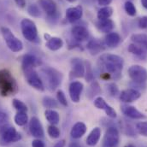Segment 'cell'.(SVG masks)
Instances as JSON below:
<instances>
[{
	"mask_svg": "<svg viewBox=\"0 0 147 147\" xmlns=\"http://www.w3.org/2000/svg\"><path fill=\"white\" fill-rule=\"evenodd\" d=\"M123 58L114 54H104L99 57L98 66L101 70V77L105 80L121 77L123 69Z\"/></svg>",
	"mask_w": 147,
	"mask_h": 147,
	"instance_id": "obj_1",
	"label": "cell"
},
{
	"mask_svg": "<svg viewBox=\"0 0 147 147\" xmlns=\"http://www.w3.org/2000/svg\"><path fill=\"white\" fill-rule=\"evenodd\" d=\"M19 86L12 74L8 69H0V95L9 97L18 92Z\"/></svg>",
	"mask_w": 147,
	"mask_h": 147,
	"instance_id": "obj_2",
	"label": "cell"
},
{
	"mask_svg": "<svg viewBox=\"0 0 147 147\" xmlns=\"http://www.w3.org/2000/svg\"><path fill=\"white\" fill-rule=\"evenodd\" d=\"M41 74L47 82L48 89L51 91L56 90L62 83L63 74L55 69L47 67L41 69Z\"/></svg>",
	"mask_w": 147,
	"mask_h": 147,
	"instance_id": "obj_3",
	"label": "cell"
},
{
	"mask_svg": "<svg viewBox=\"0 0 147 147\" xmlns=\"http://www.w3.org/2000/svg\"><path fill=\"white\" fill-rule=\"evenodd\" d=\"M22 139L21 134H19L14 127L9 125H3L0 127V145L7 146L11 143L19 141Z\"/></svg>",
	"mask_w": 147,
	"mask_h": 147,
	"instance_id": "obj_4",
	"label": "cell"
},
{
	"mask_svg": "<svg viewBox=\"0 0 147 147\" xmlns=\"http://www.w3.org/2000/svg\"><path fill=\"white\" fill-rule=\"evenodd\" d=\"M1 33L8 48L10 51H12L13 52H20L23 49L22 42L14 35L9 28L3 27L1 28Z\"/></svg>",
	"mask_w": 147,
	"mask_h": 147,
	"instance_id": "obj_5",
	"label": "cell"
},
{
	"mask_svg": "<svg viewBox=\"0 0 147 147\" xmlns=\"http://www.w3.org/2000/svg\"><path fill=\"white\" fill-rule=\"evenodd\" d=\"M21 28L23 37L29 42H35L38 39V30L35 23L28 18L21 22Z\"/></svg>",
	"mask_w": 147,
	"mask_h": 147,
	"instance_id": "obj_6",
	"label": "cell"
},
{
	"mask_svg": "<svg viewBox=\"0 0 147 147\" xmlns=\"http://www.w3.org/2000/svg\"><path fill=\"white\" fill-rule=\"evenodd\" d=\"M24 76L26 78L27 82L30 86L36 89L38 91H44L45 86L40 79L38 74L37 73L34 68H22Z\"/></svg>",
	"mask_w": 147,
	"mask_h": 147,
	"instance_id": "obj_7",
	"label": "cell"
},
{
	"mask_svg": "<svg viewBox=\"0 0 147 147\" xmlns=\"http://www.w3.org/2000/svg\"><path fill=\"white\" fill-rule=\"evenodd\" d=\"M128 75L137 84H142L147 80V70L140 65L131 66L128 69Z\"/></svg>",
	"mask_w": 147,
	"mask_h": 147,
	"instance_id": "obj_8",
	"label": "cell"
},
{
	"mask_svg": "<svg viewBox=\"0 0 147 147\" xmlns=\"http://www.w3.org/2000/svg\"><path fill=\"white\" fill-rule=\"evenodd\" d=\"M120 135L116 127H110L105 132L104 140H103V147H117L119 145Z\"/></svg>",
	"mask_w": 147,
	"mask_h": 147,
	"instance_id": "obj_9",
	"label": "cell"
},
{
	"mask_svg": "<svg viewBox=\"0 0 147 147\" xmlns=\"http://www.w3.org/2000/svg\"><path fill=\"white\" fill-rule=\"evenodd\" d=\"M71 78H81L85 76V63L80 58H73L71 61Z\"/></svg>",
	"mask_w": 147,
	"mask_h": 147,
	"instance_id": "obj_10",
	"label": "cell"
},
{
	"mask_svg": "<svg viewBox=\"0 0 147 147\" xmlns=\"http://www.w3.org/2000/svg\"><path fill=\"white\" fill-rule=\"evenodd\" d=\"M83 84L80 81H73L69 85V92L71 100L74 103H79L80 99V95L83 91Z\"/></svg>",
	"mask_w": 147,
	"mask_h": 147,
	"instance_id": "obj_11",
	"label": "cell"
},
{
	"mask_svg": "<svg viewBox=\"0 0 147 147\" xmlns=\"http://www.w3.org/2000/svg\"><path fill=\"white\" fill-rule=\"evenodd\" d=\"M29 131L32 136L37 139H40L44 137V129L40 121L35 117H32L29 121Z\"/></svg>",
	"mask_w": 147,
	"mask_h": 147,
	"instance_id": "obj_12",
	"label": "cell"
},
{
	"mask_svg": "<svg viewBox=\"0 0 147 147\" xmlns=\"http://www.w3.org/2000/svg\"><path fill=\"white\" fill-rule=\"evenodd\" d=\"M141 94L139 91L133 88H128L126 90H123L120 93V99L123 103H132L136 101L140 98Z\"/></svg>",
	"mask_w": 147,
	"mask_h": 147,
	"instance_id": "obj_13",
	"label": "cell"
},
{
	"mask_svg": "<svg viewBox=\"0 0 147 147\" xmlns=\"http://www.w3.org/2000/svg\"><path fill=\"white\" fill-rule=\"evenodd\" d=\"M94 105H95V107H97L99 110H105V112L106 113V115L109 117H110V118H115L116 117V112H115V110H114L110 105H109L103 98L98 97L94 100Z\"/></svg>",
	"mask_w": 147,
	"mask_h": 147,
	"instance_id": "obj_14",
	"label": "cell"
},
{
	"mask_svg": "<svg viewBox=\"0 0 147 147\" xmlns=\"http://www.w3.org/2000/svg\"><path fill=\"white\" fill-rule=\"evenodd\" d=\"M83 15V9L80 5H78L76 7L69 8L66 10V18L69 22H75L79 21Z\"/></svg>",
	"mask_w": 147,
	"mask_h": 147,
	"instance_id": "obj_15",
	"label": "cell"
},
{
	"mask_svg": "<svg viewBox=\"0 0 147 147\" xmlns=\"http://www.w3.org/2000/svg\"><path fill=\"white\" fill-rule=\"evenodd\" d=\"M121 112L131 119H146V116L137 110L135 107L131 105H122L121 107Z\"/></svg>",
	"mask_w": 147,
	"mask_h": 147,
	"instance_id": "obj_16",
	"label": "cell"
},
{
	"mask_svg": "<svg viewBox=\"0 0 147 147\" xmlns=\"http://www.w3.org/2000/svg\"><path fill=\"white\" fill-rule=\"evenodd\" d=\"M41 64L40 60L32 54H25L22 59V68H35Z\"/></svg>",
	"mask_w": 147,
	"mask_h": 147,
	"instance_id": "obj_17",
	"label": "cell"
},
{
	"mask_svg": "<svg viewBox=\"0 0 147 147\" xmlns=\"http://www.w3.org/2000/svg\"><path fill=\"white\" fill-rule=\"evenodd\" d=\"M74 38L77 41H84L88 38V30L83 26H74L71 30Z\"/></svg>",
	"mask_w": 147,
	"mask_h": 147,
	"instance_id": "obj_18",
	"label": "cell"
},
{
	"mask_svg": "<svg viewBox=\"0 0 147 147\" xmlns=\"http://www.w3.org/2000/svg\"><path fill=\"white\" fill-rule=\"evenodd\" d=\"M86 132V126L83 122H76L73 126L71 131H70V135L73 139L78 140L81 138Z\"/></svg>",
	"mask_w": 147,
	"mask_h": 147,
	"instance_id": "obj_19",
	"label": "cell"
},
{
	"mask_svg": "<svg viewBox=\"0 0 147 147\" xmlns=\"http://www.w3.org/2000/svg\"><path fill=\"white\" fill-rule=\"evenodd\" d=\"M39 4L48 16H54L57 12V4L53 0H39Z\"/></svg>",
	"mask_w": 147,
	"mask_h": 147,
	"instance_id": "obj_20",
	"label": "cell"
},
{
	"mask_svg": "<svg viewBox=\"0 0 147 147\" xmlns=\"http://www.w3.org/2000/svg\"><path fill=\"white\" fill-rule=\"evenodd\" d=\"M121 40V36L117 33H115V32H110L109 34H107L105 38V45L110 48L116 47L120 44Z\"/></svg>",
	"mask_w": 147,
	"mask_h": 147,
	"instance_id": "obj_21",
	"label": "cell"
},
{
	"mask_svg": "<svg viewBox=\"0 0 147 147\" xmlns=\"http://www.w3.org/2000/svg\"><path fill=\"white\" fill-rule=\"evenodd\" d=\"M63 45V41L58 37H49L45 43V46L51 51H57L61 49Z\"/></svg>",
	"mask_w": 147,
	"mask_h": 147,
	"instance_id": "obj_22",
	"label": "cell"
},
{
	"mask_svg": "<svg viewBox=\"0 0 147 147\" xmlns=\"http://www.w3.org/2000/svg\"><path fill=\"white\" fill-rule=\"evenodd\" d=\"M87 50L89 51L91 55H97L105 51V46L99 40L93 39L89 41V43L87 44Z\"/></svg>",
	"mask_w": 147,
	"mask_h": 147,
	"instance_id": "obj_23",
	"label": "cell"
},
{
	"mask_svg": "<svg viewBox=\"0 0 147 147\" xmlns=\"http://www.w3.org/2000/svg\"><path fill=\"white\" fill-rule=\"evenodd\" d=\"M97 28L99 31L109 34L115 28V23L110 18L105 20H98V22H97Z\"/></svg>",
	"mask_w": 147,
	"mask_h": 147,
	"instance_id": "obj_24",
	"label": "cell"
},
{
	"mask_svg": "<svg viewBox=\"0 0 147 147\" xmlns=\"http://www.w3.org/2000/svg\"><path fill=\"white\" fill-rule=\"evenodd\" d=\"M100 136H101V129L99 127H95L89 134V135L86 139V144L89 146H96L98 144V142L99 141Z\"/></svg>",
	"mask_w": 147,
	"mask_h": 147,
	"instance_id": "obj_25",
	"label": "cell"
},
{
	"mask_svg": "<svg viewBox=\"0 0 147 147\" xmlns=\"http://www.w3.org/2000/svg\"><path fill=\"white\" fill-rule=\"evenodd\" d=\"M45 116L51 125H57L60 121L59 114L56 110L51 109H48L45 111Z\"/></svg>",
	"mask_w": 147,
	"mask_h": 147,
	"instance_id": "obj_26",
	"label": "cell"
},
{
	"mask_svg": "<svg viewBox=\"0 0 147 147\" xmlns=\"http://www.w3.org/2000/svg\"><path fill=\"white\" fill-rule=\"evenodd\" d=\"M112 14H113V9L110 6H105L98 11L97 16L98 20H105V19H109L112 16Z\"/></svg>",
	"mask_w": 147,
	"mask_h": 147,
	"instance_id": "obj_27",
	"label": "cell"
},
{
	"mask_svg": "<svg viewBox=\"0 0 147 147\" xmlns=\"http://www.w3.org/2000/svg\"><path fill=\"white\" fill-rule=\"evenodd\" d=\"M14 121L17 126L22 127L27 124L28 121V115L27 112H17V114L15 115Z\"/></svg>",
	"mask_w": 147,
	"mask_h": 147,
	"instance_id": "obj_28",
	"label": "cell"
},
{
	"mask_svg": "<svg viewBox=\"0 0 147 147\" xmlns=\"http://www.w3.org/2000/svg\"><path fill=\"white\" fill-rule=\"evenodd\" d=\"M127 51L130 52V53H132V54H134V55H136V56H138V57H144L145 56V54H146V52H145V50L141 47V46H140V45H135V44H131V45H128V48H127Z\"/></svg>",
	"mask_w": 147,
	"mask_h": 147,
	"instance_id": "obj_29",
	"label": "cell"
},
{
	"mask_svg": "<svg viewBox=\"0 0 147 147\" xmlns=\"http://www.w3.org/2000/svg\"><path fill=\"white\" fill-rule=\"evenodd\" d=\"M131 39L136 44L140 45V46L147 48V35L146 34H134L131 36Z\"/></svg>",
	"mask_w": 147,
	"mask_h": 147,
	"instance_id": "obj_30",
	"label": "cell"
},
{
	"mask_svg": "<svg viewBox=\"0 0 147 147\" xmlns=\"http://www.w3.org/2000/svg\"><path fill=\"white\" fill-rule=\"evenodd\" d=\"M42 104L43 106L47 109H54V108H57L58 106L57 102L51 97H44Z\"/></svg>",
	"mask_w": 147,
	"mask_h": 147,
	"instance_id": "obj_31",
	"label": "cell"
},
{
	"mask_svg": "<svg viewBox=\"0 0 147 147\" xmlns=\"http://www.w3.org/2000/svg\"><path fill=\"white\" fill-rule=\"evenodd\" d=\"M124 9L125 11L127 12V14L130 16H135L137 10H136V7L135 5L131 2V1H127L124 4Z\"/></svg>",
	"mask_w": 147,
	"mask_h": 147,
	"instance_id": "obj_32",
	"label": "cell"
},
{
	"mask_svg": "<svg viewBox=\"0 0 147 147\" xmlns=\"http://www.w3.org/2000/svg\"><path fill=\"white\" fill-rule=\"evenodd\" d=\"M12 105L14 106V108L17 110L18 112H27L28 111V107L27 105L21 100L14 98L12 100Z\"/></svg>",
	"mask_w": 147,
	"mask_h": 147,
	"instance_id": "obj_33",
	"label": "cell"
},
{
	"mask_svg": "<svg viewBox=\"0 0 147 147\" xmlns=\"http://www.w3.org/2000/svg\"><path fill=\"white\" fill-rule=\"evenodd\" d=\"M47 133L52 139H57L60 136V130L55 125H50L47 128Z\"/></svg>",
	"mask_w": 147,
	"mask_h": 147,
	"instance_id": "obj_34",
	"label": "cell"
},
{
	"mask_svg": "<svg viewBox=\"0 0 147 147\" xmlns=\"http://www.w3.org/2000/svg\"><path fill=\"white\" fill-rule=\"evenodd\" d=\"M136 130L140 135L144 137H147V121H140L137 123Z\"/></svg>",
	"mask_w": 147,
	"mask_h": 147,
	"instance_id": "obj_35",
	"label": "cell"
},
{
	"mask_svg": "<svg viewBox=\"0 0 147 147\" xmlns=\"http://www.w3.org/2000/svg\"><path fill=\"white\" fill-rule=\"evenodd\" d=\"M85 75H86V81H91L93 79V73L92 70V66L89 62L85 63Z\"/></svg>",
	"mask_w": 147,
	"mask_h": 147,
	"instance_id": "obj_36",
	"label": "cell"
},
{
	"mask_svg": "<svg viewBox=\"0 0 147 147\" xmlns=\"http://www.w3.org/2000/svg\"><path fill=\"white\" fill-rule=\"evenodd\" d=\"M28 12L33 17H38V16H40V10H39L38 7L37 6L36 4H31L28 8Z\"/></svg>",
	"mask_w": 147,
	"mask_h": 147,
	"instance_id": "obj_37",
	"label": "cell"
},
{
	"mask_svg": "<svg viewBox=\"0 0 147 147\" xmlns=\"http://www.w3.org/2000/svg\"><path fill=\"white\" fill-rule=\"evenodd\" d=\"M57 101L63 106H68V101L66 98V96L64 94V92L62 90H58L57 92Z\"/></svg>",
	"mask_w": 147,
	"mask_h": 147,
	"instance_id": "obj_38",
	"label": "cell"
},
{
	"mask_svg": "<svg viewBox=\"0 0 147 147\" xmlns=\"http://www.w3.org/2000/svg\"><path fill=\"white\" fill-rule=\"evenodd\" d=\"M107 91L110 96H116V94L119 92L118 87L115 83H109L107 85Z\"/></svg>",
	"mask_w": 147,
	"mask_h": 147,
	"instance_id": "obj_39",
	"label": "cell"
},
{
	"mask_svg": "<svg viewBox=\"0 0 147 147\" xmlns=\"http://www.w3.org/2000/svg\"><path fill=\"white\" fill-rule=\"evenodd\" d=\"M100 92V88H99V85L97 82H93L91 86H90V89H89V94H91L90 98L92 96L97 95V93H98Z\"/></svg>",
	"mask_w": 147,
	"mask_h": 147,
	"instance_id": "obj_40",
	"label": "cell"
},
{
	"mask_svg": "<svg viewBox=\"0 0 147 147\" xmlns=\"http://www.w3.org/2000/svg\"><path fill=\"white\" fill-rule=\"evenodd\" d=\"M139 27L143 29H147V16L140 18L139 20Z\"/></svg>",
	"mask_w": 147,
	"mask_h": 147,
	"instance_id": "obj_41",
	"label": "cell"
},
{
	"mask_svg": "<svg viewBox=\"0 0 147 147\" xmlns=\"http://www.w3.org/2000/svg\"><path fill=\"white\" fill-rule=\"evenodd\" d=\"M9 120V117L8 115L4 113V112H2L0 111V126L2 125H4Z\"/></svg>",
	"mask_w": 147,
	"mask_h": 147,
	"instance_id": "obj_42",
	"label": "cell"
},
{
	"mask_svg": "<svg viewBox=\"0 0 147 147\" xmlns=\"http://www.w3.org/2000/svg\"><path fill=\"white\" fill-rule=\"evenodd\" d=\"M32 147H45V143L39 140V139H36L34 140L32 142Z\"/></svg>",
	"mask_w": 147,
	"mask_h": 147,
	"instance_id": "obj_43",
	"label": "cell"
},
{
	"mask_svg": "<svg viewBox=\"0 0 147 147\" xmlns=\"http://www.w3.org/2000/svg\"><path fill=\"white\" fill-rule=\"evenodd\" d=\"M16 5L20 8H24L26 6V0H14Z\"/></svg>",
	"mask_w": 147,
	"mask_h": 147,
	"instance_id": "obj_44",
	"label": "cell"
},
{
	"mask_svg": "<svg viewBox=\"0 0 147 147\" xmlns=\"http://www.w3.org/2000/svg\"><path fill=\"white\" fill-rule=\"evenodd\" d=\"M98 2L99 5H102L105 7V6H108L112 2V0H98Z\"/></svg>",
	"mask_w": 147,
	"mask_h": 147,
	"instance_id": "obj_45",
	"label": "cell"
},
{
	"mask_svg": "<svg viewBox=\"0 0 147 147\" xmlns=\"http://www.w3.org/2000/svg\"><path fill=\"white\" fill-rule=\"evenodd\" d=\"M64 146H65V140H62L57 141L53 147H64Z\"/></svg>",
	"mask_w": 147,
	"mask_h": 147,
	"instance_id": "obj_46",
	"label": "cell"
},
{
	"mask_svg": "<svg viewBox=\"0 0 147 147\" xmlns=\"http://www.w3.org/2000/svg\"><path fill=\"white\" fill-rule=\"evenodd\" d=\"M141 4L145 9H147V0H141Z\"/></svg>",
	"mask_w": 147,
	"mask_h": 147,
	"instance_id": "obj_47",
	"label": "cell"
},
{
	"mask_svg": "<svg viewBox=\"0 0 147 147\" xmlns=\"http://www.w3.org/2000/svg\"><path fill=\"white\" fill-rule=\"evenodd\" d=\"M69 147H81V146H80V144H78V143H76V142H74V143H71Z\"/></svg>",
	"mask_w": 147,
	"mask_h": 147,
	"instance_id": "obj_48",
	"label": "cell"
},
{
	"mask_svg": "<svg viewBox=\"0 0 147 147\" xmlns=\"http://www.w3.org/2000/svg\"><path fill=\"white\" fill-rule=\"evenodd\" d=\"M124 147H135L134 145H131V144H129V145H127V146H125Z\"/></svg>",
	"mask_w": 147,
	"mask_h": 147,
	"instance_id": "obj_49",
	"label": "cell"
},
{
	"mask_svg": "<svg viewBox=\"0 0 147 147\" xmlns=\"http://www.w3.org/2000/svg\"><path fill=\"white\" fill-rule=\"evenodd\" d=\"M68 2H69V3H74V2H75L76 0H67Z\"/></svg>",
	"mask_w": 147,
	"mask_h": 147,
	"instance_id": "obj_50",
	"label": "cell"
}]
</instances>
